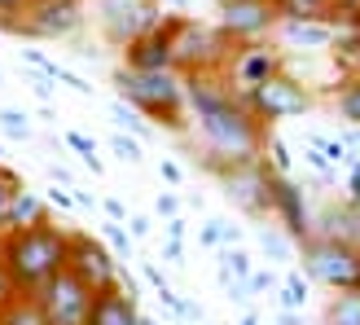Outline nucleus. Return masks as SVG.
Masks as SVG:
<instances>
[{
    "instance_id": "nucleus-46",
    "label": "nucleus",
    "mask_w": 360,
    "mask_h": 325,
    "mask_svg": "<svg viewBox=\"0 0 360 325\" xmlns=\"http://www.w3.org/2000/svg\"><path fill=\"white\" fill-rule=\"evenodd\" d=\"M49 207H58V211H70V207H75V193H70V185L49 189Z\"/></svg>"
},
{
    "instance_id": "nucleus-42",
    "label": "nucleus",
    "mask_w": 360,
    "mask_h": 325,
    "mask_svg": "<svg viewBox=\"0 0 360 325\" xmlns=\"http://www.w3.org/2000/svg\"><path fill=\"white\" fill-rule=\"evenodd\" d=\"M22 62H27V66H35V70H49V75H58V62L44 58L40 49H22Z\"/></svg>"
},
{
    "instance_id": "nucleus-59",
    "label": "nucleus",
    "mask_w": 360,
    "mask_h": 325,
    "mask_svg": "<svg viewBox=\"0 0 360 325\" xmlns=\"http://www.w3.org/2000/svg\"><path fill=\"white\" fill-rule=\"evenodd\" d=\"M136 325H154V321H150V317H146V312H141V321H136Z\"/></svg>"
},
{
    "instance_id": "nucleus-53",
    "label": "nucleus",
    "mask_w": 360,
    "mask_h": 325,
    "mask_svg": "<svg viewBox=\"0 0 360 325\" xmlns=\"http://www.w3.org/2000/svg\"><path fill=\"white\" fill-rule=\"evenodd\" d=\"M49 176H53V185H75V176H70L62 162H49Z\"/></svg>"
},
{
    "instance_id": "nucleus-1",
    "label": "nucleus",
    "mask_w": 360,
    "mask_h": 325,
    "mask_svg": "<svg viewBox=\"0 0 360 325\" xmlns=\"http://www.w3.org/2000/svg\"><path fill=\"white\" fill-rule=\"evenodd\" d=\"M185 97H189V115H193L198 136H202L211 172L229 167V162L264 158L268 123L250 110L246 97L224 79V70L220 75H185Z\"/></svg>"
},
{
    "instance_id": "nucleus-17",
    "label": "nucleus",
    "mask_w": 360,
    "mask_h": 325,
    "mask_svg": "<svg viewBox=\"0 0 360 325\" xmlns=\"http://www.w3.org/2000/svg\"><path fill=\"white\" fill-rule=\"evenodd\" d=\"M316 233H334V238H347L360 246V203H352V198H343L338 207L330 203L316 215Z\"/></svg>"
},
{
    "instance_id": "nucleus-34",
    "label": "nucleus",
    "mask_w": 360,
    "mask_h": 325,
    "mask_svg": "<svg viewBox=\"0 0 360 325\" xmlns=\"http://www.w3.org/2000/svg\"><path fill=\"white\" fill-rule=\"evenodd\" d=\"M264 158H268V167H273V172H285V176H290V167H295V158H290V146H285L281 136H268V146H264Z\"/></svg>"
},
{
    "instance_id": "nucleus-25",
    "label": "nucleus",
    "mask_w": 360,
    "mask_h": 325,
    "mask_svg": "<svg viewBox=\"0 0 360 325\" xmlns=\"http://www.w3.org/2000/svg\"><path fill=\"white\" fill-rule=\"evenodd\" d=\"M281 23H316V18H330V0H277Z\"/></svg>"
},
{
    "instance_id": "nucleus-22",
    "label": "nucleus",
    "mask_w": 360,
    "mask_h": 325,
    "mask_svg": "<svg viewBox=\"0 0 360 325\" xmlns=\"http://www.w3.org/2000/svg\"><path fill=\"white\" fill-rule=\"evenodd\" d=\"M0 325H49V317L35 295H18L9 308H0Z\"/></svg>"
},
{
    "instance_id": "nucleus-47",
    "label": "nucleus",
    "mask_w": 360,
    "mask_h": 325,
    "mask_svg": "<svg viewBox=\"0 0 360 325\" xmlns=\"http://www.w3.org/2000/svg\"><path fill=\"white\" fill-rule=\"evenodd\" d=\"M163 260L167 264H185V238H167L163 242Z\"/></svg>"
},
{
    "instance_id": "nucleus-48",
    "label": "nucleus",
    "mask_w": 360,
    "mask_h": 325,
    "mask_svg": "<svg viewBox=\"0 0 360 325\" xmlns=\"http://www.w3.org/2000/svg\"><path fill=\"white\" fill-rule=\"evenodd\" d=\"M27 9H31V0H0V23H5V18L27 13Z\"/></svg>"
},
{
    "instance_id": "nucleus-4",
    "label": "nucleus",
    "mask_w": 360,
    "mask_h": 325,
    "mask_svg": "<svg viewBox=\"0 0 360 325\" xmlns=\"http://www.w3.org/2000/svg\"><path fill=\"white\" fill-rule=\"evenodd\" d=\"M172 49L180 75H220L233 58V44L220 27L198 23L189 13H172Z\"/></svg>"
},
{
    "instance_id": "nucleus-52",
    "label": "nucleus",
    "mask_w": 360,
    "mask_h": 325,
    "mask_svg": "<svg viewBox=\"0 0 360 325\" xmlns=\"http://www.w3.org/2000/svg\"><path fill=\"white\" fill-rule=\"evenodd\" d=\"M70 193H75V207H84V211H97V207H101L88 189H75V185H70Z\"/></svg>"
},
{
    "instance_id": "nucleus-26",
    "label": "nucleus",
    "mask_w": 360,
    "mask_h": 325,
    "mask_svg": "<svg viewBox=\"0 0 360 325\" xmlns=\"http://www.w3.org/2000/svg\"><path fill=\"white\" fill-rule=\"evenodd\" d=\"M62 141L84 158V167L93 172V176L105 172V162H101V154H97V136H88V132H79V128H70V132H62Z\"/></svg>"
},
{
    "instance_id": "nucleus-44",
    "label": "nucleus",
    "mask_w": 360,
    "mask_h": 325,
    "mask_svg": "<svg viewBox=\"0 0 360 325\" xmlns=\"http://www.w3.org/2000/svg\"><path fill=\"white\" fill-rule=\"evenodd\" d=\"M141 273H146V281L154 286V291H167V286H172V281H167V273H163V268H158V264H150V260L141 264Z\"/></svg>"
},
{
    "instance_id": "nucleus-20",
    "label": "nucleus",
    "mask_w": 360,
    "mask_h": 325,
    "mask_svg": "<svg viewBox=\"0 0 360 325\" xmlns=\"http://www.w3.org/2000/svg\"><path fill=\"white\" fill-rule=\"evenodd\" d=\"M255 242H259V250H264L268 264H290L295 260V246H299L281 224H259L255 229Z\"/></svg>"
},
{
    "instance_id": "nucleus-49",
    "label": "nucleus",
    "mask_w": 360,
    "mask_h": 325,
    "mask_svg": "<svg viewBox=\"0 0 360 325\" xmlns=\"http://www.w3.org/2000/svg\"><path fill=\"white\" fill-rule=\"evenodd\" d=\"M101 211L110 215V220H123V224H128V207H123L119 198H101Z\"/></svg>"
},
{
    "instance_id": "nucleus-43",
    "label": "nucleus",
    "mask_w": 360,
    "mask_h": 325,
    "mask_svg": "<svg viewBox=\"0 0 360 325\" xmlns=\"http://www.w3.org/2000/svg\"><path fill=\"white\" fill-rule=\"evenodd\" d=\"M13 299H18V286H13V277H9V268H5V260H0V308H9Z\"/></svg>"
},
{
    "instance_id": "nucleus-35",
    "label": "nucleus",
    "mask_w": 360,
    "mask_h": 325,
    "mask_svg": "<svg viewBox=\"0 0 360 325\" xmlns=\"http://www.w3.org/2000/svg\"><path fill=\"white\" fill-rule=\"evenodd\" d=\"M110 150L123 158V162H141V158H146V154H141V136H132V132H110Z\"/></svg>"
},
{
    "instance_id": "nucleus-39",
    "label": "nucleus",
    "mask_w": 360,
    "mask_h": 325,
    "mask_svg": "<svg viewBox=\"0 0 360 325\" xmlns=\"http://www.w3.org/2000/svg\"><path fill=\"white\" fill-rule=\"evenodd\" d=\"M58 84H66L70 93H79V97H93V84H88L84 75H75V70H66V66H58V75H53Z\"/></svg>"
},
{
    "instance_id": "nucleus-38",
    "label": "nucleus",
    "mask_w": 360,
    "mask_h": 325,
    "mask_svg": "<svg viewBox=\"0 0 360 325\" xmlns=\"http://www.w3.org/2000/svg\"><path fill=\"white\" fill-rule=\"evenodd\" d=\"M154 215H158V220H172V215H180V193H176V189H163V193L154 198Z\"/></svg>"
},
{
    "instance_id": "nucleus-21",
    "label": "nucleus",
    "mask_w": 360,
    "mask_h": 325,
    "mask_svg": "<svg viewBox=\"0 0 360 325\" xmlns=\"http://www.w3.org/2000/svg\"><path fill=\"white\" fill-rule=\"evenodd\" d=\"M308 281L312 277L303 273V268H285V277L277 286V303H281V308H290V312H303V308H308V295H312Z\"/></svg>"
},
{
    "instance_id": "nucleus-23",
    "label": "nucleus",
    "mask_w": 360,
    "mask_h": 325,
    "mask_svg": "<svg viewBox=\"0 0 360 325\" xmlns=\"http://www.w3.org/2000/svg\"><path fill=\"white\" fill-rule=\"evenodd\" d=\"M110 119H115V128H119V132H132V136H141V141L154 132V123L141 115L136 106H128L123 97H115V101H110Z\"/></svg>"
},
{
    "instance_id": "nucleus-32",
    "label": "nucleus",
    "mask_w": 360,
    "mask_h": 325,
    "mask_svg": "<svg viewBox=\"0 0 360 325\" xmlns=\"http://www.w3.org/2000/svg\"><path fill=\"white\" fill-rule=\"evenodd\" d=\"M18 189H22V176L0 162V233H5V215H9V203H13Z\"/></svg>"
},
{
    "instance_id": "nucleus-9",
    "label": "nucleus",
    "mask_w": 360,
    "mask_h": 325,
    "mask_svg": "<svg viewBox=\"0 0 360 325\" xmlns=\"http://www.w3.org/2000/svg\"><path fill=\"white\" fill-rule=\"evenodd\" d=\"M215 27L224 31V40L238 44H259L281 27L277 0H220L215 5Z\"/></svg>"
},
{
    "instance_id": "nucleus-6",
    "label": "nucleus",
    "mask_w": 360,
    "mask_h": 325,
    "mask_svg": "<svg viewBox=\"0 0 360 325\" xmlns=\"http://www.w3.org/2000/svg\"><path fill=\"white\" fill-rule=\"evenodd\" d=\"M215 180H220V193L242 215H255V220L273 215V185H268V180H273V167H268V158L229 162V167L215 172Z\"/></svg>"
},
{
    "instance_id": "nucleus-10",
    "label": "nucleus",
    "mask_w": 360,
    "mask_h": 325,
    "mask_svg": "<svg viewBox=\"0 0 360 325\" xmlns=\"http://www.w3.org/2000/svg\"><path fill=\"white\" fill-rule=\"evenodd\" d=\"M0 27L31 40H70L84 27V0H31L27 13L5 18Z\"/></svg>"
},
{
    "instance_id": "nucleus-37",
    "label": "nucleus",
    "mask_w": 360,
    "mask_h": 325,
    "mask_svg": "<svg viewBox=\"0 0 360 325\" xmlns=\"http://www.w3.org/2000/svg\"><path fill=\"white\" fill-rule=\"evenodd\" d=\"M303 162H308V167L321 176V180H334V162L326 158V150H316V146H308L303 150Z\"/></svg>"
},
{
    "instance_id": "nucleus-2",
    "label": "nucleus",
    "mask_w": 360,
    "mask_h": 325,
    "mask_svg": "<svg viewBox=\"0 0 360 325\" xmlns=\"http://www.w3.org/2000/svg\"><path fill=\"white\" fill-rule=\"evenodd\" d=\"M0 260H5L18 295H35L44 281H53L70 260V229L62 224H31V229H5L0 233Z\"/></svg>"
},
{
    "instance_id": "nucleus-14",
    "label": "nucleus",
    "mask_w": 360,
    "mask_h": 325,
    "mask_svg": "<svg viewBox=\"0 0 360 325\" xmlns=\"http://www.w3.org/2000/svg\"><path fill=\"white\" fill-rule=\"evenodd\" d=\"M277 70H285L281 49H273V44L259 40V44H238V49H233V58L224 66V79L238 88V93H246V88L264 84L268 75H277Z\"/></svg>"
},
{
    "instance_id": "nucleus-3",
    "label": "nucleus",
    "mask_w": 360,
    "mask_h": 325,
    "mask_svg": "<svg viewBox=\"0 0 360 325\" xmlns=\"http://www.w3.org/2000/svg\"><path fill=\"white\" fill-rule=\"evenodd\" d=\"M115 97L136 106L150 123L167 132H189V97H185V75L180 70H115Z\"/></svg>"
},
{
    "instance_id": "nucleus-24",
    "label": "nucleus",
    "mask_w": 360,
    "mask_h": 325,
    "mask_svg": "<svg viewBox=\"0 0 360 325\" xmlns=\"http://www.w3.org/2000/svg\"><path fill=\"white\" fill-rule=\"evenodd\" d=\"M326 325H360V291H334Z\"/></svg>"
},
{
    "instance_id": "nucleus-51",
    "label": "nucleus",
    "mask_w": 360,
    "mask_h": 325,
    "mask_svg": "<svg viewBox=\"0 0 360 325\" xmlns=\"http://www.w3.org/2000/svg\"><path fill=\"white\" fill-rule=\"evenodd\" d=\"M347 198H352V203H360V158L352 162V172H347Z\"/></svg>"
},
{
    "instance_id": "nucleus-27",
    "label": "nucleus",
    "mask_w": 360,
    "mask_h": 325,
    "mask_svg": "<svg viewBox=\"0 0 360 325\" xmlns=\"http://www.w3.org/2000/svg\"><path fill=\"white\" fill-rule=\"evenodd\" d=\"M101 238H105V246H110L119 260H132L136 255V238H132V229H123V220H110V215H105Z\"/></svg>"
},
{
    "instance_id": "nucleus-8",
    "label": "nucleus",
    "mask_w": 360,
    "mask_h": 325,
    "mask_svg": "<svg viewBox=\"0 0 360 325\" xmlns=\"http://www.w3.org/2000/svg\"><path fill=\"white\" fill-rule=\"evenodd\" d=\"M242 97H246V106L268 123V128H273V123H281V119H299V115L312 110V88L303 84V79H295L290 70H277V75H268L264 84L246 88Z\"/></svg>"
},
{
    "instance_id": "nucleus-56",
    "label": "nucleus",
    "mask_w": 360,
    "mask_h": 325,
    "mask_svg": "<svg viewBox=\"0 0 360 325\" xmlns=\"http://www.w3.org/2000/svg\"><path fill=\"white\" fill-rule=\"evenodd\" d=\"M233 325H264V321H259V312H250V308H246V312H242L238 321H233Z\"/></svg>"
},
{
    "instance_id": "nucleus-13",
    "label": "nucleus",
    "mask_w": 360,
    "mask_h": 325,
    "mask_svg": "<svg viewBox=\"0 0 360 325\" xmlns=\"http://www.w3.org/2000/svg\"><path fill=\"white\" fill-rule=\"evenodd\" d=\"M268 185H273V220L303 246L316 233V220H312V211H308V198H303V189L285 172H273Z\"/></svg>"
},
{
    "instance_id": "nucleus-15",
    "label": "nucleus",
    "mask_w": 360,
    "mask_h": 325,
    "mask_svg": "<svg viewBox=\"0 0 360 325\" xmlns=\"http://www.w3.org/2000/svg\"><path fill=\"white\" fill-rule=\"evenodd\" d=\"M123 66H132V70H176L172 13H167L154 31H141L132 44H123Z\"/></svg>"
},
{
    "instance_id": "nucleus-41",
    "label": "nucleus",
    "mask_w": 360,
    "mask_h": 325,
    "mask_svg": "<svg viewBox=\"0 0 360 325\" xmlns=\"http://www.w3.org/2000/svg\"><path fill=\"white\" fill-rule=\"evenodd\" d=\"M158 176H163L172 189H180V185H185V167H180L176 158H163V162H158Z\"/></svg>"
},
{
    "instance_id": "nucleus-33",
    "label": "nucleus",
    "mask_w": 360,
    "mask_h": 325,
    "mask_svg": "<svg viewBox=\"0 0 360 325\" xmlns=\"http://www.w3.org/2000/svg\"><path fill=\"white\" fill-rule=\"evenodd\" d=\"M326 23H334L338 31L343 27H360V0H330V18Z\"/></svg>"
},
{
    "instance_id": "nucleus-5",
    "label": "nucleus",
    "mask_w": 360,
    "mask_h": 325,
    "mask_svg": "<svg viewBox=\"0 0 360 325\" xmlns=\"http://www.w3.org/2000/svg\"><path fill=\"white\" fill-rule=\"evenodd\" d=\"M303 273L330 291H360V246L334 233H312L303 242Z\"/></svg>"
},
{
    "instance_id": "nucleus-16",
    "label": "nucleus",
    "mask_w": 360,
    "mask_h": 325,
    "mask_svg": "<svg viewBox=\"0 0 360 325\" xmlns=\"http://www.w3.org/2000/svg\"><path fill=\"white\" fill-rule=\"evenodd\" d=\"M136 321H141L136 299L123 291V286H110V291L93 295V308H88L84 325H136Z\"/></svg>"
},
{
    "instance_id": "nucleus-19",
    "label": "nucleus",
    "mask_w": 360,
    "mask_h": 325,
    "mask_svg": "<svg viewBox=\"0 0 360 325\" xmlns=\"http://www.w3.org/2000/svg\"><path fill=\"white\" fill-rule=\"evenodd\" d=\"M281 35L290 44H312V49H326V44H334L338 40V27L334 23H326V18H316V23H281Z\"/></svg>"
},
{
    "instance_id": "nucleus-7",
    "label": "nucleus",
    "mask_w": 360,
    "mask_h": 325,
    "mask_svg": "<svg viewBox=\"0 0 360 325\" xmlns=\"http://www.w3.org/2000/svg\"><path fill=\"white\" fill-rule=\"evenodd\" d=\"M163 13V0H93V23L101 27L110 49L132 44L141 31H154Z\"/></svg>"
},
{
    "instance_id": "nucleus-40",
    "label": "nucleus",
    "mask_w": 360,
    "mask_h": 325,
    "mask_svg": "<svg viewBox=\"0 0 360 325\" xmlns=\"http://www.w3.org/2000/svg\"><path fill=\"white\" fill-rule=\"evenodd\" d=\"M198 242L211 246V250H220V246H224V229H220V220H207L202 229H198Z\"/></svg>"
},
{
    "instance_id": "nucleus-55",
    "label": "nucleus",
    "mask_w": 360,
    "mask_h": 325,
    "mask_svg": "<svg viewBox=\"0 0 360 325\" xmlns=\"http://www.w3.org/2000/svg\"><path fill=\"white\" fill-rule=\"evenodd\" d=\"M163 224H167V238H185V215H172Z\"/></svg>"
},
{
    "instance_id": "nucleus-50",
    "label": "nucleus",
    "mask_w": 360,
    "mask_h": 325,
    "mask_svg": "<svg viewBox=\"0 0 360 325\" xmlns=\"http://www.w3.org/2000/svg\"><path fill=\"white\" fill-rule=\"evenodd\" d=\"M220 229H224V246H242V224L220 220ZM224 246H220V250H224Z\"/></svg>"
},
{
    "instance_id": "nucleus-18",
    "label": "nucleus",
    "mask_w": 360,
    "mask_h": 325,
    "mask_svg": "<svg viewBox=\"0 0 360 325\" xmlns=\"http://www.w3.org/2000/svg\"><path fill=\"white\" fill-rule=\"evenodd\" d=\"M49 220V198H40L35 189H18L13 203H9V215H5V229H31V224H44Z\"/></svg>"
},
{
    "instance_id": "nucleus-45",
    "label": "nucleus",
    "mask_w": 360,
    "mask_h": 325,
    "mask_svg": "<svg viewBox=\"0 0 360 325\" xmlns=\"http://www.w3.org/2000/svg\"><path fill=\"white\" fill-rule=\"evenodd\" d=\"M128 229H132V238L141 242V238H150L154 233V215H128Z\"/></svg>"
},
{
    "instance_id": "nucleus-29",
    "label": "nucleus",
    "mask_w": 360,
    "mask_h": 325,
    "mask_svg": "<svg viewBox=\"0 0 360 325\" xmlns=\"http://www.w3.org/2000/svg\"><path fill=\"white\" fill-rule=\"evenodd\" d=\"M220 264L229 268L233 277H246V281H250V273H255V255H250L246 246H224L220 250Z\"/></svg>"
},
{
    "instance_id": "nucleus-28",
    "label": "nucleus",
    "mask_w": 360,
    "mask_h": 325,
    "mask_svg": "<svg viewBox=\"0 0 360 325\" xmlns=\"http://www.w3.org/2000/svg\"><path fill=\"white\" fill-rule=\"evenodd\" d=\"M334 101H338V115H343L347 123H360V75L343 79V88L334 93Z\"/></svg>"
},
{
    "instance_id": "nucleus-58",
    "label": "nucleus",
    "mask_w": 360,
    "mask_h": 325,
    "mask_svg": "<svg viewBox=\"0 0 360 325\" xmlns=\"http://www.w3.org/2000/svg\"><path fill=\"white\" fill-rule=\"evenodd\" d=\"M172 5V13H189V0H167Z\"/></svg>"
},
{
    "instance_id": "nucleus-30",
    "label": "nucleus",
    "mask_w": 360,
    "mask_h": 325,
    "mask_svg": "<svg viewBox=\"0 0 360 325\" xmlns=\"http://www.w3.org/2000/svg\"><path fill=\"white\" fill-rule=\"evenodd\" d=\"M308 146L326 150V158L334 162V167H338V162H347V167L356 162V158H352V146H347V136H334V141H330V136H308Z\"/></svg>"
},
{
    "instance_id": "nucleus-54",
    "label": "nucleus",
    "mask_w": 360,
    "mask_h": 325,
    "mask_svg": "<svg viewBox=\"0 0 360 325\" xmlns=\"http://www.w3.org/2000/svg\"><path fill=\"white\" fill-rule=\"evenodd\" d=\"M268 325H303V317H299V312H290V308H281V312H277L273 321H268Z\"/></svg>"
},
{
    "instance_id": "nucleus-11",
    "label": "nucleus",
    "mask_w": 360,
    "mask_h": 325,
    "mask_svg": "<svg viewBox=\"0 0 360 325\" xmlns=\"http://www.w3.org/2000/svg\"><path fill=\"white\" fill-rule=\"evenodd\" d=\"M93 286L84 277H75L70 268H62L53 281H44L35 299H40V308L49 317V325H84L88 321V308H93Z\"/></svg>"
},
{
    "instance_id": "nucleus-31",
    "label": "nucleus",
    "mask_w": 360,
    "mask_h": 325,
    "mask_svg": "<svg viewBox=\"0 0 360 325\" xmlns=\"http://www.w3.org/2000/svg\"><path fill=\"white\" fill-rule=\"evenodd\" d=\"M0 132H5L9 141H31V119H27V110H0Z\"/></svg>"
},
{
    "instance_id": "nucleus-12",
    "label": "nucleus",
    "mask_w": 360,
    "mask_h": 325,
    "mask_svg": "<svg viewBox=\"0 0 360 325\" xmlns=\"http://www.w3.org/2000/svg\"><path fill=\"white\" fill-rule=\"evenodd\" d=\"M66 268L75 277H84L93 291H110V286H119V255L105 246V238H93V233L70 229V260H66Z\"/></svg>"
},
{
    "instance_id": "nucleus-57",
    "label": "nucleus",
    "mask_w": 360,
    "mask_h": 325,
    "mask_svg": "<svg viewBox=\"0 0 360 325\" xmlns=\"http://www.w3.org/2000/svg\"><path fill=\"white\" fill-rule=\"evenodd\" d=\"M347 146H356V150H360V123H352V128H347Z\"/></svg>"
},
{
    "instance_id": "nucleus-36",
    "label": "nucleus",
    "mask_w": 360,
    "mask_h": 325,
    "mask_svg": "<svg viewBox=\"0 0 360 325\" xmlns=\"http://www.w3.org/2000/svg\"><path fill=\"white\" fill-rule=\"evenodd\" d=\"M277 286H281V277L273 273V264H268V268H255V273H250V291H255V295H277Z\"/></svg>"
}]
</instances>
